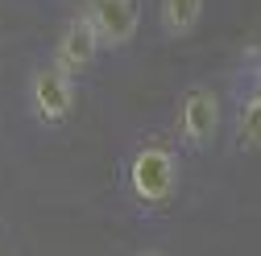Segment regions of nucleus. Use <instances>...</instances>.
I'll list each match as a JSON object with an SVG mask.
<instances>
[{
    "label": "nucleus",
    "mask_w": 261,
    "mask_h": 256,
    "mask_svg": "<svg viewBox=\"0 0 261 256\" xmlns=\"http://www.w3.org/2000/svg\"><path fill=\"white\" fill-rule=\"evenodd\" d=\"M182 190V157L178 145L166 137H141L120 162V199L133 215H162L170 211Z\"/></svg>",
    "instance_id": "obj_1"
},
{
    "label": "nucleus",
    "mask_w": 261,
    "mask_h": 256,
    "mask_svg": "<svg viewBox=\"0 0 261 256\" xmlns=\"http://www.w3.org/2000/svg\"><path fill=\"white\" fill-rule=\"evenodd\" d=\"M224 108H228L232 153H261V46L257 42L241 46Z\"/></svg>",
    "instance_id": "obj_2"
},
{
    "label": "nucleus",
    "mask_w": 261,
    "mask_h": 256,
    "mask_svg": "<svg viewBox=\"0 0 261 256\" xmlns=\"http://www.w3.org/2000/svg\"><path fill=\"white\" fill-rule=\"evenodd\" d=\"M25 116L38 128L54 133V128H67L79 112V79H71L67 71H58L50 58H38L34 67L25 71Z\"/></svg>",
    "instance_id": "obj_3"
},
{
    "label": "nucleus",
    "mask_w": 261,
    "mask_h": 256,
    "mask_svg": "<svg viewBox=\"0 0 261 256\" xmlns=\"http://www.w3.org/2000/svg\"><path fill=\"white\" fill-rule=\"evenodd\" d=\"M224 133V95L212 83H187L174 104V145L187 153H207Z\"/></svg>",
    "instance_id": "obj_4"
},
{
    "label": "nucleus",
    "mask_w": 261,
    "mask_h": 256,
    "mask_svg": "<svg viewBox=\"0 0 261 256\" xmlns=\"http://www.w3.org/2000/svg\"><path fill=\"white\" fill-rule=\"evenodd\" d=\"M75 9L91 21L104 54H124L137 42V34H141L145 0H79Z\"/></svg>",
    "instance_id": "obj_5"
},
{
    "label": "nucleus",
    "mask_w": 261,
    "mask_h": 256,
    "mask_svg": "<svg viewBox=\"0 0 261 256\" xmlns=\"http://www.w3.org/2000/svg\"><path fill=\"white\" fill-rule=\"evenodd\" d=\"M100 58H104V46H100V38H95L91 21L79 9H71L67 17H62V25L54 29L50 62L58 71H67L71 79H83V75H91L95 67H100Z\"/></svg>",
    "instance_id": "obj_6"
},
{
    "label": "nucleus",
    "mask_w": 261,
    "mask_h": 256,
    "mask_svg": "<svg viewBox=\"0 0 261 256\" xmlns=\"http://www.w3.org/2000/svg\"><path fill=\"white\" fill-rule=\"evenodd\" d=\"M158 34L166 42H182L207 17V0H158Z\"/></svg>",
    "instance_id": "obj_7"
},
{
    "label": "nucleus",
    "mask_w": 261,
    "mask_h": 256,
    "mask_svg": "<svg viewBox=\"0 0 261 256\" xmlns=\"http://www.w3.org/2000/svg\"><path fill=\"white\" fill-rule=\"evenodd\" d=\"M133 256H170V252H166V248H158V244H145V248H137Z\"/></svg>",
    "instance_id": "obj_8"
}]
</instances>
